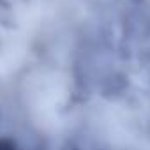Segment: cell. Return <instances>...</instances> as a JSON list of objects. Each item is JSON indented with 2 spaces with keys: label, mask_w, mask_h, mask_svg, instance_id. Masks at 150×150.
<instances>
[{
  "label": "cell",
  "mask_w": 150,
  "mask_h": 150,
  "mask_svg": "<svg viewBox=\"0 0 150 150\" xmlns=\"http://www.w3.org/2000/svg\"><path fill=\"white\" fill-rule=\"evenodd\" d=\"M0 150H14V145L9 139H0Z\"/></svg>",
  "instance_id": "obj_1"
}]
</instances>
